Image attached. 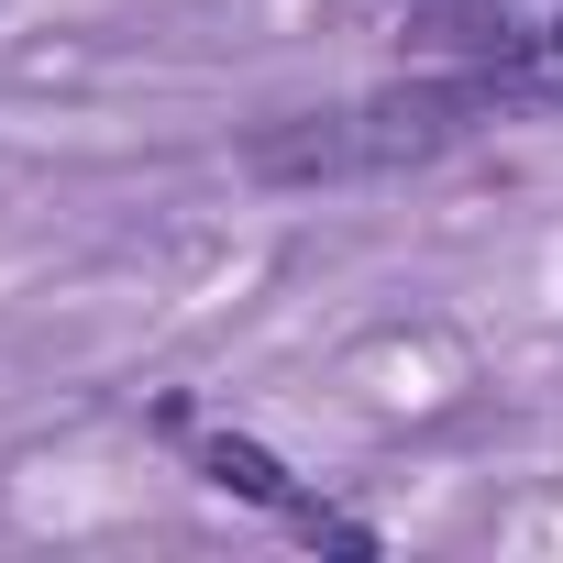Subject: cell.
<instances>
[{"label": "cell", "instance_id": "obj_1", "mask_svg": "<svg viewBox=\"0 0 563 563\" xmlns=\"http://www.w3.org/2000/svg\"><path fill=\"white\" fill-rule=\"evenodd\" d=\"M497 122H519V100L486 67H420V78H387V89L288 111V122H254L243 133V177L254 188H365V177L442 166L453 144H475Z\"/></svg>", "mask_w": 563, "mask_h": 563}, {"label": "cell", "instance_id": "obj_2", "mask_svg": "<svg viewBox=\"0 0 563 563\" xmlns=\"http://www.w3.org/2000/svg\"><path fill=\"white\" fill-rule=\"evenodd\" d=\"M420 56L486 67L519 111H563V0H431Z\"/></svg>", "mask_w": 563, "mask_h": 563}, {"label": "cell", "instance_id": "obj_3", "mask_svg": "<svg viewBox=\"0 0 563 563\" xmlns=\"http://www.w3.org/2000/svg\"><path fill=\"white\" fill-rule=\"evenodd\" d=\"M166 431H177V442L199 453V475H210L221 497H243V508H265V519H288L299 541H343V552H376V530H365V519H343V508H321V497H310V486H299L288 464L265 453V442H243V431H188L177 409H166Z\"/></svg>", "mask_w": 563, "mask_h": 563}]
</instances>
